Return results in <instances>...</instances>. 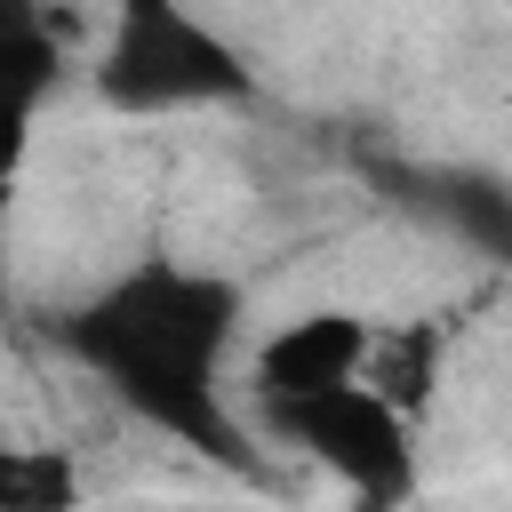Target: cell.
Returning a JSON list of instances; mask_svg holds the SVG:
<instances>
[{"label": "cell", "instance_id": "52a82bcc", "mask_svg": "<svg viewBox=\"0 0 512 512\" xmlns=\"http://www.w3.org/2000/svg\"><path fill=\"white\" fill-rule=\"evenodd\" d=\"M64 32L40 16V0H8V72H16V120L32 128L48 112V96L64 88Z\"/></svg>", "mask_w": 512, "mask_h": 512}, {"label": "cell", "instance_id": "3957f363", "mask_svg": "<svg viewBox=\"0 0 512 512\" xmlns=\"http://www.w3.org/2000/svg\"><path fill=\"white\" fill-rule=\"evenodd\" d=\"M272 440H288L296 456H312L328 480H344V496H376V504H408L416 512V416L392 408L368 376L312 392V400H280L256 408Z\"/></svg>", "mask_w": 512, "mask_h": 512}, {"label": "cell", "instance_id": "8992f818", "mask_svg": "<svg viewBox=\"0 0 512 512\" xmlns=\"http://www.w3.org/2000/svg\"><path fill=\"white\" fill-rule=\"evenodd\" d=\"M368 384H376L392 408L424 416V400H432V384H440V328H432V320H392V328H376Z\"/></svg>", "mask_w": 512, "mask_h": 512}, {"label": "cell", "instance_id": "6da1fadb", "mask_svg": "<svg viewBox=\"0 0 512 512\" xmlns=\"http://www.w3.org/2000/svg\"><path fill=\"white\" fill-rule=\"evenodd\" d=\"M240 312H248L240 280H224L208 264L144 256L120 280H104L96 296L64 304L56 344L136 424L168 432L176 448H192L224 472H256V440L224 400V352L240 336Z\"/></svg>", "mask_w": 512, "mask_h": 512}, {"label": "cell", "instance_id": "277c9868", "mask_svg": "<svg viewBox=\"0 0 512 512\" xmlns=\"http://www.w3.org/2000/svg\"><path fill=\"white\" fill-rule=\"evenodd\" d=\"M368 352H376V320H360V312H344V304L296 312V320H280V328L256 344V360H248L256 408H280V400H312V392L360 384V376H368Z\"/></svg>", "mask_w": 512, "mask_h": 512}, {"label": "cell", "instance_id": "5b68a950", "mask_svg": "<svg viewBox=\"0 0 512 512\" xmlns=\"http://www.w3.org/2000/svg\"><path fill=\"white\" fill-rule=\"evenodd\" d=\"M424 200H432V216H440L464 248L512 264V184H504V176H488V168H440Z\"/></svg>", "mask_w": 512, "mask_h": 512}, {"label": "cell", "instance_id": "ba28073f", "mask_svg": "<svg viewBox=\"0 0 512 512\" xmlns=\"http://www.w3.org/2000/svg\"><path fill=\"white\" fill-rule=\"evenodd\" d=\"M0 512H80V464L64 448H8L0 456Z\"/></svg>", "mask_w": 512, "mask_h": 512}, {"label": "cell", "instance_id": "7a4b0ae2", "mask_svg": "<svg viewBox=\"0 0 512 512\" xmlns=\"http://www.w3.org/2000/svg\"><path fill=\"white\" fill-rule=\"evenodd\" d=\"M88 80L112 112H208L256 96L240 48L184 0H112V32Z\"/></svg>", "mask_w": 512, "mask_h": 512}]
</instances>
